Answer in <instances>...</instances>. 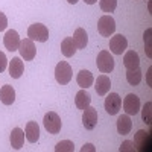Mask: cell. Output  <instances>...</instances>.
Instances as JSON below:
<instances>
[{
  "label": "cell",
  "mask_w": 152,
  "mask_h": 152,
  "mask_svg": "<svg viewBox=\"0 0 152 152\" xmlns=\"http://www.w3.org/2000/svg\"><path fill=\"white\" fill-rule=\"evenodd\" d=\"M97 31L102 37H110L116 31V21L111 15H104L97 21Z\"/></svg>",
  "instance_id": "obj_5"
},
{
  "label": "cell",
  "mask_w": 152,
  "mask_h": 152,
  "mask_svg": "<svg viewBox=\"0 0 152 152\" xmlns=\"http://www.w3.org/2000/svg\"><path fill=\"white\" fill-rule=\"evenodd\" d=\"M131 128H132V122H131L128 114H123V116H120L117 119V132L119 134H122V135L129 134Z\"/></svg>",
  "instance_id": "obj_20"
},
{
  "label": "cell",
  "mask_w": 152,
  "mask_h": 152,
  "mask_svg": "<svg viewBox=\"0 0 152 152\" xmlns=\"http://www.w3.org/2000/svg\"><path fill=\"white\" fill-rule=\"evenodd\" d=\"M123 110L128 116H135L140 111V97L137 94H126V97L123 99Z\"/></svg>",
  "instance_id": "obj_6"
},
{
  "label": "cell",
  "mask_w": 152,
  "mask_h": 152,
  "mask_svg": "<svg viewBox=\"0 0 152 152\" xmlns=\"http://www.w3.org/2000/svg\"><path fill=\"white\" fill-rule=\"evenodd\" d=\"M23 72H24V64H23L21 58H18V56L12 58L9 61V75L14 79H18L20 76L23 75Z\"/></svg>",
  "instance_id": "obj_15"
},
{
  "label": "cell",
  "mask_w": 152,
  "mask_h": 152,
  "mask_svg": "<svg viewBox=\"0 0 152 152\" xmlns=\"http://www.w3.org/2000/svg\"><path fill=\"white\" fill-rule=\"evenodd\" d=\"M6 26H8V18H6V15L3 14V12H0V32L5 31Z\"/></svg>",
  "instance_id": "obj_31"
},
{
  "label": "cell",
  "mask_w": 152,
  "mask_h": 152,
  "mask_svg": "<svg viewBox=\"0 0 152 152\" xmlns=\"http://www.w3.org/2000/svg\"><path fill=\"white\" fill-rule=\"evenodd\" d=\"M0 100L5 105H12L15 100V90L12 88V85H3L0 90Z\"/></svg>",
  "instance_id": "obj_17"
},
{
  "label": "cell",
  "mask_w": 152,
  "mask_h": 152,
  "mask_svg": "<svg viewBox=\"0 0 152 152\" xmlns=\"http://www.w3.org/2000/svg\"><path fill=\"white\" fill-rule=\"evenodd\" d=\"M67 2H69V3H72V5H75V3H78L79 0H67Z\"/></svg>",
  "instance_id": "obj_34"
},
{
  "label": "cell",
  "mask_w": 152,
  "mask_h": 152,
  "mask_svg": "<svg viewBox=\"0 0 152 152\" xmlns=\"http://www.w3.org/2000/svg\"><path fill=\"white\" fill-rule=\"evenodd\" d=\"M18 52L21 55V58L24 61H32L37 55V49L35 44L31 38H24V40L20 41V47H18Z\"/></svg>",
  "instance_id": "obj_7"
},
{
  "label": "cell",
  "mask_w": 152,
  "mask_h": 152,
  "mask_svg": "<svg viewBox=\"0 0 152 152\" xmlns=\"http://www.w3.org/2000/svg\"><path fill=\"white\" fill-rule=\"evenodd\" d=\"M126 81H128L129 85H138L140 84V81H142V70H140V67L126 72Z\"/></svg>",
  "instance_id": "obj_24"
},
{
  "label": "cell",
  "mask_w": 152,
  "mask_h": 152,
  "mask_svg": "<svg viewBox=\"0 0 152 152\" xmlns=\"http://www.w3.org/2000/svg\"><path fill=\"white\" fill-rule=\"evenodd\" d=\"M20 41H21L20 40V35L14 29H9L5 34V37H3V44H5V47L9 50V52H15V50H18Z\"/></svg>",
  "instance_id": "obj_11"
},
{
  "label": "cell",
  "mask_w": 152,
  "mask_h": 152,
  "mask_svg": "<svg viewBox=\"0 0 152 152\" xmlns=\"http://www.w3.org/2000/svg\"><path fill=\"white\" fill-rule=\"evenodd\" d=\"M73 43L76 46V49H85L87 43H88V35L85 32V29L78 28L73 34Z\"/></svg>",
  "instance_id": "obj_19"
},
{
  "label": "cell",
  "mask_w": 152,
  "mask_h": 152,
  "mask_svg": "<svg viewBox=\"0 0 152 152\" xmlns=\"http://www.w3.org/2000/svg\"><path fill=\"white\" fill-rule=\"evenodd\" d=\"M151 108H152V104L151 102H146L145 107H143V111H142V117H143V122L151 125Z\"/></svg>",
  "instance_id": "obj_28"
},
{
  "label": "cell",
  "mask_w": 152,
  "mask_h": 152,
  "mask_svg": "<svg viewBox=\"0 0 152 152\" xmlns=\"http://www.w3.org/2000/svg\"><path fill=\"white\" fill-rule=\"evenodd\" d=\"M76 50H78V49H76L72 37H67V38L62 40V43H61V52H62V55H64V56H67V58L73 56L76 53Z\"/></svg>",
  "instance_id": "obj_23"
},
{
  "label": "cell",
  "mask_w": 152,
  "mask_h": 152,
  "mask_svg": "<svg viewBox=\"0 0 152 152\" xmlns=\"http://www.w3.org/2000/svg\"><path fill=\"white\" fill-rule=\"evenodd\" d=\"M28 37L32 41H40V43H46L49 40V29L41 23H34L28 29Z\"/></svg>",
  "instance_id": "obj_1"
},
{
  "label": "cell",
  "mask_w": 152,
  "mask_h": 152,
  "mask_svg": "<svg viewBox=\"0 0 152 152\" xmlns=\"http://www.w3.org/2000/svg\"><path fill=\"white\" fill-rule=\"evenodd\" d=\"M72 76H73L72 67H70L69 62H66V61L58 62L56 67H55V79L58 81V84H61V85L69 84L72 81Z\"/></svg>",
  "instance_id": "obj_2"
},
{
  "label": "cell",
  "mask_w": 152,
  "mask_h": 152,
  "mask_svg": "<svg viewBox=\"0 0 152 152\" xmlns=\"http://www.w3.org/2000/svg\"><path fill=\"white\" fill-rule=\"evenodd\" d=\"M99 5L104 12H114L117 8V0H99Z\"/></svg>",
  "instance_id": "obj_25"
},
{
  "label": "cell",
  "mask_w": 152,
  "mask_h": 152,
  "mask_svg": "<svg viewBox=\"0 0 152 152\" xmlns=\"http://www.w3.org/2000/svg\"><path fill=\"white\" fill-rule=\"evenodd\" d=\"M104 105H105V110L110 116H116L120 110V107H122V97L117 93H110L105 99Z\"/></svg>",
  "instance_id": "obj_9"
},
{
  "label": "cell",
  "mask_w": 152,
  "mask_h": 152,
  "mask_svg": "<svg viewBox=\"0 0 152 152\" xmlns=\"http://www.w3.org/2000/svg\"><path fill=\"white\" fill-rule=\"evenodd\" d=\"M96 66L102 73H111L113 69H114V58H113V55L110 52H107V50L99 52L97 59H96Z\"/></svg>",
  "instance_id": "obj_4"
},
{
  "label": "cell",
  "mask_w": 152,
  "mask_h": 152,
  "mask_svg": "<svg viewBox=\"0 0 152 152\" xmlns=\"http://www.w3.org/2000/svg\"><path fill=\"white\" fill-rule=\"evenodd\" d=\"M119 151H120V152H135L137 149H135V145H134V142L125 140V142L122 143V146L119 148Z\"/></svg>",
  "instance_id": "obj_29"
},
{
  "label": "cell",
  "mask_w": 152,
  "mask_h": 152,
  "mask_svg": "<svg viewBox=\"0 0 152 152\" xmlns=\"http://www.w3.org/2000/svg\"><path fill=\"white\" fill-rule=\"evenodd\" d=\"M126 47H128V40H126L122 34L114 35L110 40V50L114 55H122L126 50Z\"/></svg>",
  "instance_id": "obj_10"
},
{
  "label": "cell",
  "mask_w": 152,
  "mask_h": 152,
  "mask_svg": "<svg viewBox=\"0 0 152 152\" xmlns=\"http://www.w3.org/2000/svg\"><path fill=\"white\" fill-rule=\"evenodd\" d=\"M97 119H99V116H97L96 108L88 105L82 114V123L85 126V129H94V126L97 125Z\"/></svg>",
  "instance_id": "obj_12"
},
{
  "label": "cell",
  "mask_w": 152,
  "mask_h": 152,
  "mask_svg": "<svg viewBox=\"0 0 152 152\" xmlns=\"http://www.w3.org/2000/svg\"><path fill=\"white\" fill-rule=\"evenodd\" d=\"M84 2H85L87 5H94V3L97 2V0H84Z\"/></svg>",
  "instance_id": "obj_33"
},
{
  "label": "cell",
  "mask_w": 152,
  "mask_h": 152,
  "mask_svg": "<svg viewBox=\"0 0 152 152\" xmlns=\"http://www.w3.org/2000/svg\"><path fill=\"white\" fill-rule=\"evenodd\" d=\"M24 134H26L28 142L37 143L38 138H40V126H38V123L37 122H28L26 129H24Z\"/></svg>",
  "instance_id": "obj_16"
},
{
  "label": "cell",
  "mask_w": 152,
  "mask_h": 152,
  "mask_svg": "<svg viewBox=\"0 0 152 152\" xmlns=\"http://www.w3.org/2000/svg\"><path fill=\"white\" fill-rule=\"evenodd\" d=\"M94 88H96V93L99 96H105L108 91H110V88H111V81L107 75H100L97 76V79L94 82Z\"/></svg>",
  "instance_id": "obj_13"
},
{
  "label": "cell",
  "mask_w": 152,
  "mask_h": 152,
  "mask_svg": "<svg viewBox=\"0 0 152 152\" xmlns=\"http://www.w3.org/2000/svg\"><path fill=\"white\" fill-rule=\"evenodd\" d=\"M90 102H91V96L88 94L84 88L82 90H79L78 93H76V97H75V104H76V107H78L79 110H85L88 105H90Z\"/></svg>",
  "instance_id": "obj_21"
},
{
  "label": "cell",
  "mask_w": 152,
  "mask_h": 152,
  "mask_svg": "<svg viewBox=\"0 0 152 152\" xmlns=\"http://www.w3.org/2000/svg\"><path fill=\"white\" fill-rule=\"evenodd\" d=\"M6 66H8V59H6V55L3 52H0V73L6 70Z\"/></svg>",
  "instance_id": "obj_30"
},
{
  "label": "cell",
  "mask_w": 152,
  "mask_h": 152,
  "mask_svg": "<svg viewBox=\"0 0 152 152\" xmlns=\"http://www.w3.org/2000/svg\"><path fill=\"white\" fill-rule=\"evenodd\" d=\"M76 81H78V85L81 88H84V90H87V88H90L94 82V78L93 75L88 72V70H81L78 73V78H76Z\"/></svg>",
  "instance_id": "obj_18"
},
{
  "label": "cell",
  "mask_w": 152,
  "mask_h": 152,
  "mask_svg": "<svg viewBox=\"0 0 152 152\" xmlns=\"http://www.w3.org/2000/svg\"><path fill=\"white\" fill-rule=\"evenodd\" d=\"M151 35H152V29L149 28V29H146V32H145V37H143V40H145V44H146V49H145V52H146V55L151 58L152 56V52H151Z\"/></svg>",
  "instance_id": "obj_27"
},
{
  "label": "cell",
  "mask_w": 152,
  "mask_h": 152,
  "mask_svg": "<svg viewBox=\"0 0 152 152\" xmlns=\"http://www.w3.org/2000/svg\"><path fill=\"white\" fill-rule=\"evenodd\" d=\"M55 151L56 152H73L75 151V145L70 140H62V142H59L55 146Z\"/></svg>",
  "instance_id": "obj_26"
},
{
  "label": "cell",
  "mask_w": 152,
  "mask_h": 152,
  "mask_svg": "<svg viewBox=\"0 0 152 152\" xmlns=\"http://www.w3.org/2000/svg\"><path fill=\"white\" fill-rule=\"evenodd\" d=\"M43 123H44L46 131H47L49 134H52V135L58 134V132L61 131V126H62V122H61L59 116H58L56 113H53V111H50V113L46 114Z\"/></svg>",
  "instance_id": "obj_3"
},
{
  "label": "cell",
  "mask_w": 152,
  "mask_h": 152,
  "mask_svg": "<svg viewBox=\"0 0 152 152\" xmlns=\"http://www.w3.org/2000/svg\"><path fill=\"white\" fill-rule=\"evenodd\" d=\"M24 145V132L20 128H14L11 132V146L14 149H21Z\"/></svg>",
  "instance_id": "obj_22"
},
{
  "label": "cell",
  "mask_w": 152,
  "mask_h": 152,
  "mask_svg": "<svg viewBox=\"0 0 152 152\" xmlns=\"http://www.w3.org/2000/svg\"><path fill=\"white\" fill-rule=\"evenodd\" d=\"M123 66L126 67V70H132L137 69L140 66V58H138V53L135 50H128L123 56Z\"/></svg>",
  "instance_id": "obj_14"
},
{
  "label": "cell",
  "mask_w": 152,
  "mask_h": 152,
  "mask_svg": "<svg viewBox=\"0 0 152 152\" xmlns=\"http://www.w3.org/2000/svg\"><path fill=\"white\" fill-rule=\"evenodd\" d=\"M81 151H82V152H85V151H96V149H94V146H93L91 143H87V145H84V146H82V149H81Z\"/></svg>",
  "instance_id": "obj_32"
},
{
  "label": "cell",
  "mask_w": 152,
  "mask_h": 152,
  "mask_svg": "<svg viewBox=\"0 0 152 152\" xmlns=\"http://www.w3.org/2000/svg\"><path fill=\"white\" fill-rule=\"evenodd\" d=\"M134 145L135 149L140 152H149L151 151V132H146L143 129L137 131L135 137H134Z\"/></svg>",
  "instance_id": "obj_8"
}]
</instances>
